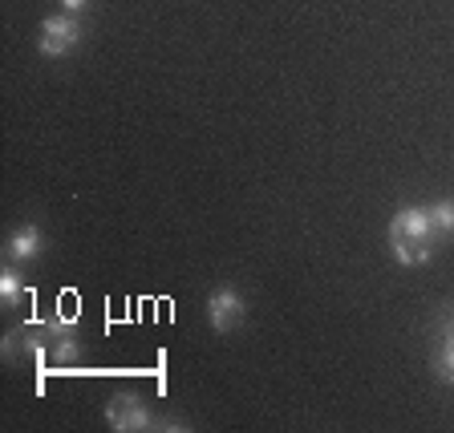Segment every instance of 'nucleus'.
<instances>
[{
    "mask_svg": "<svg viewBox=\"0 0 454 433\" xmlns=\"http://www.w3.org/2000/svg\"><path fill=\"white\" fill-rule=\"evenodd\" d=\"M82 20L74 12H57V17H45L41 20V37H37V49L45 57H66L69 49H77L82 41Z\"/></svg>",
    "mask_w": 454,
    "mask_h": 433,
    "instance_id": "f257e3e1",
    "label": "nucleus"
},
{
    "mask_svg": "<svg viewBox=\"0 0 454 433\" xmlns=\"http://www.w3.org/2000/svg\"><path fill=\"white\" fill-rule=\"evenodd\" d=\"M244 321H247V304H244V296H239V288L219 283L215 292L207 296V324L215 332H236Z\"/></svg>",
    "mask_w": 454,
    "mask_h": 433,
    "instance_id": "f03ea898",
    "label": "nucleus"
},
{
    "mask_svg": "<svg viewBox=\"0 0 454 433\" xmlns=\"http://www.w3.org/2000/svg\"><path fill=\"white\" fill-rule=\"evenodd\" d=\"M106 425H110L114 433H138V429H151V414H146V406H142L134 393H114L110 401H106Z\"/></svg>",
    "mask_w": 454,
    "mask_h": 433,
    "instance_id": "7ed1b4c3",
    "label": "nucleus"
},
{
    "mask_svg": "<svg viewBox=\"0 0 454 433\" xmlns=\"http://www.w3.org/2000/svg\"><path fill=\"white\" fill-rule=\"evenodd\" d=\"M389 236H414V239H438L434 223H430V211L426 207H402L389 219Z\"/></svg>",
    "mask_w": 454,
    "mask_h": 433,
    "instance_id": "20e7f679",
    "label": "nucleus"
},
{
    "mask_svg": "<svg viewBox=\"0 0 454 433\" xmlns=\"http://www.w3.org/2000/svg\"><path fill=\"white\" fill-rule=\"evenodd\" d=\"M41 251H45V231H41L37 223H20L9 236V259L12 264H28V259H37Z\"/></svg>",
    "mask_w": 454,
    "mask_h": 433,
    "instance_id": "39448f33",
    "label": "nucleus"
},
{
    "mask_svg": "<svg viewBox=\"0 0 454 433\" xmlns=\"http://www.w3.org/2000/svg\"><path fill=\"white\" fill-rule=\"evenodd\" d=\"M389 251L402 267H422L434 259V239H414V236H389Z\"/></svg>",
    "mask_w": 454,
    "mask_h": 433,
    "instance_id": "423d86ee",
    "label": "nucleus"
},
{
    "mask_svg": "<svg viewBox=\"0 0 454 433\" xmlns=\"http://www.w3.org/2000/svg\"><path fill=\"white\" fill-rule=\"evenodd\" d=\"M25 292H28V283L17 275V267H4V272H0V304L12 308V304L25 300Z\"/></svg>",
    "mask_w": 454,
    "mask_h": 433,
    "instance_id": "0eeeda50",
    "label": "nucleus"
},
{
    "mask_svg": "<svg viewBox=\"0 0 454 433\" xmlns=\"http://www.w3.org/2000/svg\"><path fill=\"white\" fill-rule=\"evenodd\" d=\"M426 211H430V223H434L438 239L454 236V198H438V203H430Z\"/></svg>",
    "mask_w": 454,
    "mask_h": 433,
    "instance_id": "6e6552de",
    "label": "nucleus"
},
{
    "mask_svg": "<svg viewBox=\"0 0 454 433\" xmlns=\"http://www.w3.org/2000/svg\"><path fill=\"white\" fill-rule=\"evenodd\" d=\"M82 357V344H77L74 332H61V336H53V349H49V360L53 365H69V360Z\"/></svg>",
    "mask_w": 454,
    "mask_h": 433,
    "instance_id": "1a4fd4ad",
    "label": "nucleus"
},
{
    "mask_svg": "<svg viewBox=\"0 0 454 433\" xmlns=\"http://www.w3.org/2000/svg\"><path fill=\"white\" fill-rule=\"evenodd\" d=\"M0 352H4V360H9V365H17V360L25 357V324H17L12 332H4V340H0Z\"/></svg>",
    "mask_w": 454,
    "mask_h": 433,
    "instance_id": "9d476101",
    "label": "nucleus"
},
{
    "mask_svg": "<svg viewBox=\"0 0 454 433\" xmlns=\"http://www.w3.org/2000/svg\"><path fill=\"white\" fill-rule=\"evenodd\" d=\"M434 373H438V381L454 385V352H450V349H438V357H434Z\"/></svg>",
    "mask_w": 454,
    "mask_h": 433,
    "instance_id": "9b49d317",
    "label": "nucleus"
},
{
    "mask_svg": "<svg viewBox=\"0 0 454 433\" xmlns=\"http://www.w3.org/2000/svg\"><path fill=\"white\" fill-rule=\"evenodd\" d=\"M61 9H66V12H74V17H77V12H85V9H90V0H61Z\"/></svg>",
    "mask_w": 454,
    "mask_h": 433,
    "instance_id": "f8f14e48",
    "label": "nucleus"
},
{
    "mask_svg": "<svg viewBox=\"0 0 454 433\" xmlns=\"http://www.w3.org/2000/svg\"><path fill=\"white\" fill-rule=\"evenodd\" d=\"M442 324H446V329H454V312H446V316H442Z\"/></svg>",
    "mask_w": 454,
    "mask_h": 433,
    "instance_id": "ddd939ff",
    "label": "nucleus"
}]
</instances>
